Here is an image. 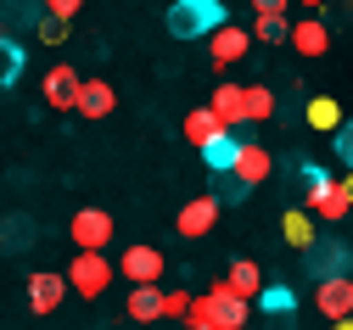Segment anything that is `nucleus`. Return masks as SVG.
<instances>
[{"mask_svg":"<svg viewBox=\"0 0 353 330\" xmlns=\"http://www.w3.org/2000/svg\"><path fill=\"white\" fill-rule=\"evenodd\" d=\"M225 6L219 0H180V6H168V34L174 39H208L213 28H225Z\"/></svg>","mask_w":353,"mask_h":330,"instance_id":"nucleus-1","label":"nucleus"},{"mask_svg":"<svg viewBox=\"0 0 353 330\" xmlns=\"http://www.w3.org/2000/svg\"><path fill=\"white\" fill-rule=\"evenodd\" d=\"M68 291H79V297H101L107 286H112V258H101V252H79L73 263H68Z\"/></svg>","mask_w":353,"mask_h":330,"instance_id":"nucleus-2","label":"nucleus"},{"mask_svg":"<svg viewBox=\"0 0 353 330\" xmlns=\"http://www.w3.org/2000/svg\"><path fill=\"white\" fill-rule=\"evenodd\" d=\"M68 235H73L79 252H107V247H112V213H101V207H79V213L68 218Z\"/></svg>","mask_w":353,"mask_h":330,"instance_id":"nucleus-3","label":"nucleus"},{"mask_svg":"<svg viewBox=\"0 0 353 330\" xmlns=\"http://www.w3.org/2000/svg\"><path fill=\"white\" fill-rule=\"evenodd\" d=\"M353 263L347 241H336V235H314V247H308V274L314 280H342Z\"/></svg>","mask_w":353,"mask_h":330,"instance_id":"nucleus-4","label":"nucleus"},{"mask_svg":"<svg viewBox=\"0 0 353 330\" xmlns=\"http://www.w3.org/2000/svg\"><path fill=\"white\" fill-rule=\"evenodd\" d=\"M118 269H123V280H129V286H157V280H163V269H168V258H163L157 247H123Z\"/></svg>","mask_w":353,"mask_h":330,"instance_id":"nucleus-5","label":"nucleus"},{"mask_svg":"<svg viewBox=\"0 0 353 330\" xmlns=\"http://www.w3.org/2000/svg\"><path fill=\"white\" fill-rule=\"evenodd\" d=\"M314 308H320L331 324L353 319V274H342V280H314Z\"/></svg>","mask_w":353,"mask_h":330,"instance_id":"nucleus-6","label":"nucleus"},{"mask_svg":"<svg viewBox=\"0 0 353 330\" xmlns=\"http://www.w3.org/2000/svg\"><path fill=\"white\" fill-rule=\"evenodd\" d=\"M247 51H252V34L236 28V23H225V28L208 34V56H213V68H236Z\"/></svg>","mask_w":353,"mask_h":330,"instance_id":"nucleus-7","label":"nucleus"},{"mask_svg":"<svg viewBox=\"0 0 353 330\" xmlns=\"http://www.w3.org/2000/svg\"><path fill=\"white\" fill-rule=\"evenodd\" d=\"M62 297H68V280H62L57 269H34V274H28V308H34V313H57Z\"/></svg>","mask_w":353,"mask_h":330,"instance_id":"nucleus-8","label":"nucleus"},{"mask_svg":"<svg viewBox=\"0 0 353 330\" xmlns=\"http://www.w3.org/2000/svg\"><path fill=\"white\" fill-rule=\"evenodd\" d=\"M79 84H84V79H79L68 62H57V68L46 73V107H57V112H73V107H79Z\"/></svg>","mask_w":353,"mask_h":330,"instance_id":"nucleus-9","label":"nucleus"},{"mask_svg":"<svg viewBox=\"0 0 353 330\" xmlns=\"http://www.w3.org/2000/svg\"><path fill=\"white\" fill-rule=\"evenodd\" d=\"M219 224V202L213 196H196V202H185L180 207V218H174V229L185 235V241H202V235Z\"/></svg>","mask_w":353,"mask_h":330,"instance_id":"nucleus-10","label":"nucleus"},{"mask_svg":"<svg viewBox=\"0 0 353 330\" xmlns=\"http://www.w3.org/2000/svg\"><path fill=\"white\" fill-rule=\"evenodd\" d=\"M219 286H225L230 297H241V302H258V291H263V274H258V263H252V258H236L225 274H219Z\"/></svg>","mask_w":353,"mask_h":330,"instance_id":"nucleus-11","label":"nucleus"},{"mask_svg":"<svg viewBox=\"0 0 353 330\" xmlns=\"http://www.w3.org/2000/svg\"><path fill=\"white\" fill-rule=\"evenodd\" d=\"M286 45H292L297 56H325V51H331V28H325L320 17H303V23H292Z\"/></svg>","mask_w":353,"mask_h":330,"instance_id":"nucleus-12","label":"nucleus"},{"mask_svg":"<svg viewBox=\"0 0 353 330\" xmlns=\"http://www.w3.org/2000/svg\"><path fill=\"white\" fill-rule=\"evenodd\" d=\"M247 34H252V39H263V45H286V34H292V23H286V6H281V0H263Z\"/></svg>","mask_w":353,"mask_h":330,"instance_id":"nucleus-13","label":"nucleus"},{"mask_svg":"<svg viewBox=\"0 0 353 330\" xmlns=\"http://www.w3.org/2000/svg\"><path fill=\"white\" fill-rule=\"evenodd\" d=\"M230 179H241L247 191L263 185V179H270V152L252 146V140H241V152H236V163H230Z\"/></svg>","mask_w":353,"mask_h":330,"instance_id":"nucleus-14","label":"nucleus"},{"mask_svg":"<svg viewBox=\"0 0 353 330\" xmlns=\"http://www.w3.org/2000/svg\"><path fill=\"white\" fill-rule=\"evenodd\" d=\"M112 107H118V90H112L107 79H84V84H79V107H73V112H84V118L96 123V118H107Z\"/></svg>","mask_w":353,"mask_h":330,"instance_id":"nucleus-15","label":"nucleus"},{"mask_svg":"<svg viewBox=\"0 0 353 330\" xmlns=\"http://www.w3.org/2000/svg\"><path fill=\"white\" fill-rule=\"evenodd\" d=\"M208 112L219 118V129H236V123H247V112H241V84H219L213 90V101H208Z\"/></svg>","mask_w":353,"mask_h":330,"instance_id":"nucleus-16","label":"nucleus"},{"mask_svg":"<svg viewBox=\"0 0 353 330\" xmlns=\"http://www.w3.org/2000/svg\"><path fill=\"white\" fill-rule=\"evenodd\" d=\"M208 297H213V313H219V330H241V324H247V308H252V302H241V297H230L225 286H219V280H213V291H208Z\"/></svg>","mask_w":353,"mask_h":330,"instance_id":"nucleus-17","label":"nucleus"},{"mask_svg":"<svg viewBox=\"0 0 353 330\" xmlns=\"http://www.w3.org/2000/svg\"><path fill=\"white\" fill-rule=\"evenodd\" d=\"M129 319L146 324V319H163V286H129Z\"/></svg>","mask_w":353,"mask_h":330,"instance_id":"nucleus-18","label":"nucleus"},{"mask_svg":"<svg viewBox=\"0 0 353 330\" xmlns=\"http://www.w3.org/2000/svg\"><path fill=\"white\" fill-rule=\"evenodd\" d=\"M241 112H247V123H270L275 118V90L270 84H241Z\"/></svg>","mask_w":353,"mask_h":330,"instance_id":"nucleus-19","label":"nucleus"},{"mask_svg":"<svg viewBox=\"0 0 353 330\" xmlns=\"http://www.w3.org/2000/svg\"><path fill=\"white\" fill-rule=\"evenodd\" d=\"M258 308L275 319V330H286V324H292V308H297V297H292V286H263V291H258Z\"/></svg>","mask_w":353,"mask_h":330,"instance_id":"nucleus-20","label":"nucleus"},{"mask_svg":"<svg viewBox=\"0 0 353 330\" xmlns=\"http://www.w3.org/2000/svg\"><path fill=\"white\" fill-rule=\"evenodd\" d=\"M281 235H286V247H297V252L314 247V218H308V207H292L281 218Z\"/></svg>","mask_w":353,"mask_h":330,"instance_id":"nucleus-21","label":"nucleus"},{"mask_svg":"<svg viewBox=\"0 0 353 330\" xmlns=\"http://www.w3.org/2000/svg\"><path fill=\"white\" fill-rule=\"evenodd\" d=\"M180 129H185V140H191L196 152L208 146V140H219V134H225V129H219V118H213L208 107H196V112H185V123H180Z\"/></svg>","mask_w":353,"mask_h":330,"instance_id":"nucleus-22","label":"nucleus"},{"mask_svg":"<svg viewBox=\"0 0 353 330\" xmlns=\"http://www.w3.org/2000/svg\"><path fill=\"white\" fill-rule=\"evenodd\" d=\"M236 152H241V140H236V134H219V140H208V146H202V163H208L213 174H230Z\"/></svg>","mask_w":353,"mask_h":330,"instance_id":"nucleus-23","label":"nucleus"},{"mask_svg":"<svg viewBox=\"0 0 353 330\" xmlns=\"http://www.w3.org/2000/svg\"><path fill=\"white\" fill-rule=\"evenodd\" d=\"M303 118L314 123V129H331V134L342 129V107H336L331 96H314V101H308V112H303Z\"/></svg>","mask_w":353,"mask_h":330,"instance_id":"nucleus-24","label":"nucleus"},{"mask_svg":"<svg viewBox=\"0 0 353 330\" xmlns=\"http://www.w3.org/2000/svg\"><path fill=\"white\" fill-rule=\"evenodd\" d=\"M17 73H23V51H17L6 34H0V90H6V84H17Z\"/></svg>","mask_w":353,"mask_h":330,"instance_id":"nucleus-25","label":"nucleus"},{"mask_svg":"<svg viewBox=\"0 0 353 330\" xmlns=\"http://www.w3.org/2000/svg\"><path fill=\"white\" fill-rule=\"evenodd\" d=\"M180 324H185V330H219V313H213V297H196V302H191V313H185Z\"/></svg>","mask_w":353,"mask_h":330,"instance_id":"nucleus-26","label":"nucleus"},{"mask_svg":"<svg viewBox=\"0 0 353 330\" xmlns=\"http://www.w3.org/2000/svg\"><path fill=\"white\" fill-rule=\"evenodd\" d=\"M191 302H196V297H191L185 286H174V291H163V319H185V313H191Z\"/></svg>","mask_w":353,"mask_h":330,"instance_id":"nucleus-27","label":"nucleus"},{"mask_svg":"<svg viewBox=\"0 0 353 330\" xmlns=\"http://www.w3.org/2000/svg\"><path fill=\"white\" fill-rule=\"evenodd\" d=\"M213 202H247V185H241V179H230V174H219V185H213Z\"/></svg>","mask_w":353,"mask_h":330,"instance_id":"nucleus-28","label":"nucleus"},{"mask_svg":"<svg viewBox=\"0 0 353 330\" xmlns=\"http://www.w3.org/2000/svg\"><path fill=\"white\" fill-rule=\"evenodd\" d=\"M336 157L353 168V118H342V129H336Z\"/></svg>","mask_w":353,"mask_h":330,"instance_id":"nucleus-29","label":"nucleus"},{"mask_svg":"<svg viewBox=\"0 0 353 330\" xmlns=\"http://www.w3.org/2000/svg\"><path fill=\"white\" fill-rule=\"evenodd\" d=\"M73 17H79V6H73V0H51V23H62V28H68Z\"/></svg>","mask_w":353,"mask_h":330,"instance_id":"nucleus-30","label":"nucleus"},{"mask_svg":"<svg viewBox=\"0 0 353 330\" xmlns=\"http://www.w3.org/2000/svg\"><path fill=\"white\" fill-rule=\"evenodd\" d=\"M39 39H46V45H62V39H68V28H62V23H51V17H46V23H39Z\"/></svg>","mask_w":353,"mask_h":330,"instance_id":"nucleus-31","label":"nucleus"},{"mask_svg":"<svg viewBox=\"0 0 353 330\" xmlns=\"http://www.w3.org/2000/svg\"><path fill=\"white\" fill-rule=\"evenodd\" d=\"M336 191H342V196H347V207H353V174H347V179H336Z\"/></svg>","mask_w":353,"mask_h":330,"instance_id":"nucleus-32","label":"nucleus"},{"mask_svg":"<svg viewBox=\"0 0 353 330\" xmlns=\"http://www.w3.org/2000/svg\"><path fill=\"white\" fill-rule=\"evenodd\" d=\"M331 330H353V324H347V319H342V324H331Z\"/></svg>","mask_w":353,"mask_h":330,"instance_id":"nucleus-33","label":"nucleus"},{"mask_svg":"<svg viewBox=\"0 0 353 330\" xmlns=\"http://www.w3.org/2000/svg\"><path fill=\"white\" fill-rule=\"evenodd\" d=\"M347 324H353V319H347Z\"/></svg>","mask_w":353,"mask_h":330,"instance_id":"nucleus-34","label":"nucleus"}]
</instances>
